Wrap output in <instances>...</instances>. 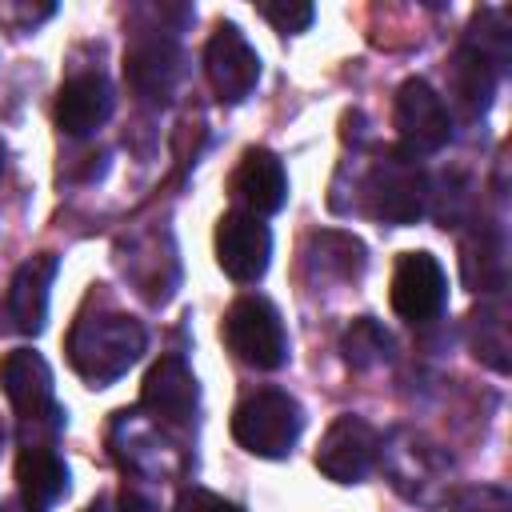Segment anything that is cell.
Listing matches in <instances>:
<instances>
[{
    "label": "cell",
    "instance_id": "1",
    "mask_svg": "<svg viewBox=\"0 0 512 512\" xmlns=\"http://www.w3.org/2000/svg\"><path fill=\"white\" fill-rule=\"evenodd\" d=\"M144 340L148 336L140 320L124 312H96L76 320V328L68 332V364L76 368L80 380H88L92 388H104L140 360Z\"/></svg>",
    "mask_w": 512,
    "mask_h": 512
},
{
    "label": "cell",
    "instance_id": "2",
    "mask_svg": "<svg viewBox=\"0 0 512 512\" xmlns=\"http://www.w3.org/2000/svg\"><path fill=\"white\" fill-rule=\"evenodd\" d=\"M304 428V412L300 404L280 392V388H260L252 396H244L232 412V436L244 452L260 456V460H280L296 448Z\"/></svg>",
    "mask_w": 512,
    "mask_h": 512
},
{
    "label": "cell",
    "instance_id": "3",
    "mask_svg": "<svg viewBox=\"0 0 512 512\" xmlns=\"http://www.w3.org/2000/svg\"><path fill=\"white\" fill-rule=\"evenodd\" d=\"M376 460L384 464V472H388V480L400 496H408L416 504H428V508L440 504V496L448 488V476H452V456L436 440H428L412 428H400L380 444Z\"/></svg>",
    "mask_w": 512,
    "mask_h": 512
},
{
    "label": "cell",
    "instance_id": "4",
    "mask_svg": "<svg viewBox=\"0 0 512 512\" xmlns=\"http://www.w3.org/2000/svg\"><path fill=\"white\" fill-rule=\"evenodd\" d=\"M220 336L228 344V352L256 368V372H276L288 364V332L284 320L276 312L272 300L264 296H240L228 304L224 320H220Z\"/></svg>",
    "mask_w": 512,
    "mask_h": 512
},
{
    "label": "cell",
    "instance_id": "5",
    "mask_svg": "<svg viewBox=\"0 0 512 512\" xmlns=\"http://www.w3.org/2000/svg\"><path fill=\"white\" fill-rule=\"evenodd\" d=\"M368 212L384 224H416L428 208V176L404 148H384L364 180Z\"/></svg>",
    "mask_w": 512,
    "mask_h": 512
},
{
    "label": "cell",
    "instance_id": "6",
    "mask_svg": "<svg viewBox=\"0 0 512 512\" xmlns=\"http://www.w3.org/2000/svg\"><path fill=\"white\" fill-rule=\"evenodd\" d=\"M392 120H396V132H400V148L412 152V156L440 152L452 140V116H448L440 92L420 76H412L396 88Z\"/></svg>",
    "mask_w": 512,
    "mask_h": 512
},
{
    "label": "cell",
    "instance_id": "7",
    "mask_svg": "<svg viewBox=\"0 0 512 512\" xmlns=\"http://www.w3.org/2000/svg\"><path fill=\"white\" fill-rule=\"evenodd\" d=\"M380 456V436L364 416H336L316 448V468L332 480V484H360Z\"/></svg>",
    "mask_w": 512,
    "mask_h": 512
},
{
    "label": "cell",
    "instance_id": "8",
    "mask_svg": "<svg viewBox=\"0 0 512 512\" xmlns=\"http://www.w3.org/2000/svg\"><path fill=\"white\" fill-rule=\"evenodd\" d=\"M272 260V232L260 216L224 212L216 220V264L236 284H256Z\"/></svg>",
    "mask_w": 512,
    "mask_h": 512
},
{
    "label": "cell",
    "instance_id": "9",
    "mask_svg": "<svg viewBox=\"0 0 512 512\" xmlns=\"http://www.w3.org/2000/svg\"><path fill=\"white\" fill-rule=\"evenodd\" d=\"M0 388L12 404V412L24 424H40L52 420L60 424V408H56V388H52V368L40 352L32 348H12L0 360Z\"/></svg>",
    "mask_w": 512,
    "mask_h": 512
},
{
    "label": "cell",
    "instance_id": "10",
    "mask_svg": "<svg viewBox=\"0 0 512 512\" xmlns=\"http://www.w3.org/2000/svg\"><path fill=\"white\" fill-rule=\"evenodd\" d=\"M204 72L220 104H240L260 80V56L236 24H220L204 48Z\"/></svg>",
    "mask_w": 512,
    "mask_h": 512
},
{
    "label": "cell",
    "instance_id": "11",
    "mask_svg": "<svg viewBox=\"0 0 512 512\" xmlns=\"http://www.w3.org/2000/svg\"><path fill=\"white\" fill-rule=\"evenodd\" d=\"M392 312L408 324H424L432 316H440L444 300H448V276L440 268V260L432 252H404L396 272H392Z\"/></svg>",
    "mask_w": 512,
    "mask_h": 512
},
{
    "label": "cell",
    "instance_id": "12",
    "mask_svg": "<svg viewBox=\"0 0 512 512\" xmlns=\"http://www.w3.org/2000/svg\"><path fill=\"white\" fill-rule=\"evenodd\" d=\"M196 404H200V384L184 364V356H160L140 384V408L152 412L156 424L188 428L196 416Z\"/></svg>",
    "mask_w": 512,
    "mask_h": 512
},
{
    "label": "cell",
    "instance_id": "13",
    "mask_svg": "<svg viewBox=\"0 0 512 512\" xmlns=\"http://www.w3.org/2000/svg\"><path fill=\"white\" fill-rule=\"evenodd\" d=\"M176 72H180V48L168 32H140L124 52L128 88L148 104H164L172 96Z\"/></svg>",
    "mask_w": 512,
    "mask_h": 512
},
{
    "label": "cell",
    "instance_id": "14",
    "mask_svg": "<svg viewBox=\"0 0 512 512\" xmlns=\"http://www.w3.org/2000/svg\"><path fill=\"white\" fill-rule=\"evenodd\" d=\"M232 200L248 216H272L288 200V172L284 160L268 148H248L232 172Z\"/></svg>",
    "mask_w": 512,
    "mask_h": 512
},
{
    "label": "cell",
    "instance_id": "15",
    "mask_svg": "<svg viewBox=\"0 0 512 512\" xmlns=\"http://www.w3.org/2000/svg\"><path fill=\"white\" fill-rule=\"evenodd\" d=\"M112 116V84L100 72H80L60 84L56 128L64 136H88Z\"/></svg>",
    "mask_w": 512,
    "mask_h": 512
},
{
    "label": "cell",
    "instance_id": "16",
    "mask_svg": "<svg viewBox=\"0 0 512 512\" xmlns=\"http://www.w3.org/2000/svg\"><path fill=\"white\" fill-rule=\"evenodd\" d=\"M56 268L60 260L52 252H40L32 260H24L8 284V316L16 324V332L24 336H36L48 320V292H52V280H56Z\"/></svg>",
    "mask_w": 512,
    "mask_h": 512
},
{
    "label": "cell",
    "instance_id": "17",
    "mask_svg": "<svg viewBox=\"0 0 512 512\" xmlns=\"http://www.w3.org/2000/svg\"><path fill=\"white\" fill-rule=\"evenodd\" d=\"M16 488L32 508H48L68 492V464L48 444H24L16 456Z\"/></svg>",
    "mask_w": 512,
    "mask_h": 512
},
{
    "label": "cell",
    "instance_id": "18",
    "mask_svg": "<svg viewBox=\"0 0 512 512\" xmlns=\"http://www.w3.org/2000/svg\"><path fill=\"white\" fill-rule=\"evenodd\" d=\"M492 92H496V64L484 60L472 44H460L448 60V96L464 116H480L488 112Z\"/></svg>",
    "mask_w": 512,
    "mask_h": 512
},
{
    "label": "cell",
    "instance_id": "19",
    "mask_svg": "<svg viewBox=\"0 0 512 512\" xmlns=\"http://www.w3.org/2000/svg\"><path fill=\"white\" fill-rule=\"evenodd\" d=\"M308 268L328 280H352L364 268V244L348 232H316L308 240Z\"/></svg>",
    "mask_w": 512,
    "mask_h": 512
},
{
    "label": "cell",
    "instance_id": "20",
    "mask_svg": "<svg viewBox=\"0 0 512 512\" xmlns=\"http://www.w3.org/2000/svg\"><path fill=\"white\" fill-rule=\"evenodd\" d=\"M468 336H472L476 360L492 364L496 372H508V348H512V340H508V308H504L500 300L480 304V308L472 312Z\"/></svg>",
    "mask_w": 512,
    "mask_h": 512
},
{
    "label": "cell",
    "instance_id": "21",
    "mask_svg": "<svg viewBox=\"0 0 512 512\" xmlns=\"http://www.w3.org/2000/svg\"><path fill=\"white\" fill-rule=\"evenodd\" d=\"M460 268H464V284L468 288H476V292H500L504 288V244L496 236H488V232H476L464 244Z\"/></svg>",
    "mask_w": 512,
    "mask_h": 512
},
{
    "label": "cell",
    "instance_id": "22",
    "mask_svg": "<svg viewBox=\"0 0 512 512\" xmlns=\"http://www.w3.org/2000/svg\"><path fill=\"white\" fill-rule=\"evenodd\" d=\"M340 352H344V360H348L356 372H364V368H376V364H384V360L392 356V336L384 332L380 320L360 316V320H352V324L344 328Z\"/></svg>",
    "mask_w": 512,
    "mask_h": 512
},
{
    "label": "cell",
    "instance_id": "23",
    "mask_svg": "<svg viewBox=\"0 0 512 512\" xmlns=\"http://www.w3.org/2000/svg\"><path fill=\"white\" fill-rule=\"evenodd\" d=\"M260 16L276 28V32H304L308 24H312V16H316V8L312 4H304V0H276V4H260Z\"/></svg>",
    "mask_w": 512,
    "mask_h": 512
},
{
    "label": "cell",
    "instance_id": "24",
    "mask_svg": "<svg viewBox=\"0 0 512 512\" xmlns=\"http://www.w3.org/2000/svg\"><path fill=\"white\" fill-rule=\"evenodd\" d=\"M452 512H512V496L500 484H472L452 500Z\"/></svg>",
    "mask_w": 512,
    "mask_h": 512
},
{
    "label": "cell",
    "instance_id": "25",
    "mask_svg": "<svg viewBox=\"0 0 512 512\" xmlns=\"http://www.w3.org/2000/svg\"><path fill=\"white\" fill-rule=\"evenodd\" d=\"M176 512H244V508H240V504H232V500H224V496H216V492L192 488V492H184V496H180Z\"/></svg>",
    "mask_w": 512,
    "mask_h": 512
},
{
    "label": "cell",
    "instance_id": "26",
    "mask_svg": "<svg viewBox=\"0 0 512 512\" xmlns=\"http://www.w3.org/2000/svg\"><path fill=\"white\" fill-rule=\"evenodd\" d=\"M4 512H40V508H32V504H24V500H12V504H4Z\"/></svg>",
    "mask_w": 512,
    "mask_h": 512
},
{
    "label": "cell",
    "instance_id": "27",
    "mask_svg": "<svg viewBox=\"0 0 512 512\" xmlns=\"http://www.w3.org/2000/svg\"><path fill=\"white\" fill-rule=\"evenodd\" d=\"M88 512H116V508H112V500H108V496H100V500H96Z\"/></svg>",
    "mask_w": 512,
    "mask_h": 512
},
{
    "label": "cell",
    "instance_id": "28",
    "mask_svg": "<svg viewBox=\"0 0 512 512\" xmlns=\"http://www.w3.org/2000/svg\"><path fill=\"white\" fill-rule=\"evenodd\" d=\"M0 168H4V144H0Z\"/></svg>",
    "mask_w": 512,
    "mask_h": 512
},
{
    "label": "cell",
    "instance_id": "29",
    "mask_svg": "<svg viewBox=\"0 0 512 512\" xmlns=\"http://www.w3.org/2000/svg\"><path fill=\"white\" fill-rule=\"evenodd\" d=\"M0 448H4V424H0Z\"/></svg>",
    "mask_w": 512,
    "mask_h": 512
}]
</instances>
